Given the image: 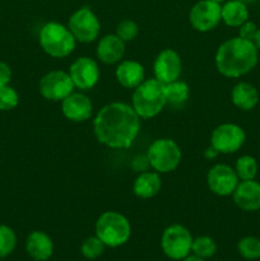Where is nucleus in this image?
<instances>
[{"mask_svg": "<svg viewBox=\"0 0 260 261\" xmlns=\"http://www.w3.org/2000/svg\"><path fill=\"white\" fill-rule=\"evenodd\" d=\"M239 254L246 260L260 259V239L255 236L242 237L237 244Z\"/></svg>", "mask_w": 260, "mask_h": 261, "instance_id": "a878e982", "label": "nucleus"}, {"mask_svg": "<svg viewBox=\"0 0 260 261\" xmlns=\"http://www.w3.org/2000/svg\"><path fill=\"white\" fill-rule=\"evenodd\" d=\"M140 130V117L130 105L112 102L97 112L93 120V133L101 144L112 149H127L137 139Z\"/></svg>", "mask_w": 260, "mask_h": 261, "instance_id": "f257e3e1", "label": "nucleus"}, {"mask_svg": "<svg viewBox=\"0 0 260 261\" xmlns=\"http://www.w3.org/2000/svg\"><path fill=\"white\" fill-rule=\"evenodd\" d=\"M240 2H242V3H245V4H247V3H251V2H254V0H240Z\"/></svg>", "mask_w": 260, "mask_h": 261, "instance_id": "e433bc0d", "label": "nucleus"}, {"mask_svg": "<svg viewBox=\"0 0 260 261\" xmlns=\"http://www.w3.org/2000/svg\"><path fill=\"white\" fill-rule=\"evenodd\" d=\"M38 42L48 56L64 59L70 55L76 46V40L66 25L59 22H48L40 30Z\"/></svg>", "mask_w": 260, "mask_h": 261, "instance_id": "20e7f679", "label": "nucleus"}, {"mask_svg": "<svg viewBox=\"0 0 260 261\" xmlns=\"http://www.w3.org/2000/svg\"><path fill=\"white\" fill-rule=\"evenodd\" d=\"M17 246L15 232L9 226L0 224V259L9 256Z\"/></svg>", "mask_w": 260, "mask_h": 261, "instance_id": "bb28decb", "label": "nucleus"}, {"mask_svg": "<svg viewBox=\"0 0 260 261\" xmlns=\"http://www.w3.org/2000/svg\"><path fill=\"white\" fill-rule=\"evenodd\" d=\"M74 83L69 73L64 70H51L46 73L38 83V91L45 99L53 102L63 101L74 92Z\"/></svg>", "mask_w": 260, "mask_h": 261, "instance_id": "9d476101", "label": "nucleus"}, {"mask_svg": "<svg viewBox=\"0 0 260 261\" xmlns=\"http://www.w3.org/2000/svg\"><path fill=\"white\" fill-rule=\"evenodd\" d=\"M166 86V98H167V103L173 105V106H178L188 101L189 96H190V88L188 84L183 81H175L171 83L165 84Z\"/></svg>", "mask_w": 260, "mask_h": 261, "instance_id": "5701e85b", "label": "nucleus"}, {"mask_svg": "<svg viewBox=\"0 0 260 261\" xmlns=\"http://www.w3.org/2000/svg\"><path fill=\"white\" fill-rule=\"evenodd\" d=\"M61 111L69 121L84 122L92 116L93 105L86 94L73 92L61 101Z\"/></svg>", "mask_w": 260, "mask_h": 261, "instance_id": "2eb2a0df", "label": "nucleus"}, {"mask_svg": "<svg viewBox=\"0 0 260 261\" xmlns=\"http://www.w3.org/2000/svg\"><path fill=\"white\" fill-rule=\"evenodd\" d=\"M259 61V50L252 41L232 37L219 45L216 53L217 70L226 78L249 74Z\"/></svg>", "mask_w": 260, "mask_h": 261, "instance_id": "f03ea898", "label": "nucleus"}, {"mask_svg": "<svg viewBox=\"0 0 260 261\" xmlns=\"http://www.w3.org/2000/svg\"><path fill=\"white\" fill-rule=\"evenodd\" d=\"M166 105V86L155 78L145 79L134 89L132 107L140 119L155 117Z\"/></svg>", "mask_w": 260, "mask_h": 261, "instance_id": "7ed1b4c3", "label": "nucleus"}, {"mask_svg": "<svg viewBox=\"0 0 260 261\" xmlns=\"http://www.w3.org/2000/svg\"><path fill=\"white\" fill-rule=\"evenodd\" d=\"M231 101L242 111H251L259 103V92L256 87L247 82H240L231 92Z\"/></svg>", "mask_w": 260, "mask_h": 261, "instance_id": "412c9836", "label": "nucleus"}, {"mask_svg": "<svg viewBox=\"0 0 260 261\" xmlns=\"http://www.w3.org/2000/svg\"><path fill=\"white\" fill-rule=\"evenodd\" d=\"M105 249H106V245L94 234V236L87 237V239L82 242L81 252L86 259L94 260L103 254Z\"/></svg>", "mask_w": 260, "mask_h": 261, "instance_id": "cd10ccee", "label": "nucleus"}, {"mask_svg": "<svg viewBox=\"0 0 260 261\" xmlns=\"http://www.w3.org/2000/svg\"><path fill=\"white\" fill-rule=\"evenodd\" d=\"M68 28L76 41L82 43H89L98 37L101 23L89 8L83 7L70 15Z\"/></svg>", "mask_w": 260, "mask_h": 261, "instance_id": "6e6552de", "label": "nucleus"}, {"mask_svg": "<svg viewBox=\"0 0 260 261\" xmlns=\"http://www.w3.org/2000/svg\"><path fill=\"white\" fill-rule=\"evenodd\" d=\"M25 251L35 261H46L53 256L54 242L43 231H33L25 240Z\"/></svg>", "mask_w": 260, "mask_h": 261, "instance_id": "6ab92c4d", "label": "nucleus"}, {"mask_svg": "<svg viewBox=\"0 0 260 261\" xmlns=\"http://www.w3.org/2000/svg\"><path fill=\"white\" fill-rule=\"evenodd\" d=\"M257 32V27L254 22H250L246 20L244 24H241L239 27V37L244 38L247 41H254L255 35Z\"/></svg>", "mask_w": 260, "mask_h": 261, "instance_id": "7c9ffc66", "label": "nucleus"}, {"mask_svg": "<svg viewBox=\"0 0 260 261\" xmlns=\"http://www.w3.org/2000/svg\"><path fill=\"white\" fill-rule=\"evenodd\" d=\"M246 133L240 125L224 122L218 125L211 135V145L222 154H232L242 148Z\"/></svg>", "mask_w": 260, "mask_h": 261, "instance_id": "1a4fd4ad", "label": "nucleus"}, {"mask_svg": "<svg viewBox=\"0 0 260 261\" xmlns=\"http://www.w3.org/2000/svg\"><path fill=\"white\" fill-rule=\"evenodd\" d=\"M162 188L160 173L155 171L140 172L133 184V191L140 199H150L157 195Z\"/></svg>", "mask_w": 260, "mask_h": 261, "instance_id": "aec40b11", "label": "nucleus"}, {"mask_svg": "<svg viewBox=\"0 0 260 261\" xmlns=\"http://www.w3.org/2000/svg\"><path fill=\"white\" fill-rule=\"evenodd\" d=\"M189 20L198 32H209L222 20V5L212 0H200L191 8Z\"/></svg>", "mask_w": 260, "mask_h": 261, "instance_id": "9b49d317", "label": "nucleus"}, {"mask_svg": "<svg viewBox=\"0 0 260 261\" xmlns=\"http://www.w3.org/2000/svg\"><path fill=\"white\" fill-rule=\"evenodd\" d=\"M12 69L4 61H0V88L9 86L12 81Z\"/></svg>", "mask_w": 260, "mask_h": 261, "instance_id": "2f4dec72", "label": "nucleus"}, {"mask_svg": "<svg viewBox=\"0 0 260 261\" xmlns=\"http://www.w3.org/2000/svg\"><path fill=\"white\" fill-rule=\"evenodd\" d=\"M94 232L107 247H119L129 241L132 236V226L129 219L121 213L109 211L98 217Z\"/></svg>", "mask_w": 260, "mask_h": 261, "instance_id": "39448f33", "label": "nucleus"}, {"mask_svg": "<svg viewBox=\"0 0 260 261\" xmlns=\"http://www.w3.org/2000/svg\"><path fill=\"white\" fill-rule=\"evenodd\" d=\"M19 103L18 92L13 87L7 86L0 88V111H12Z\"/></svg>", "mask_w": 260, "mask_h": 261, "instance_id": "c85d7f7f", "label": "nucleus"}, {"mask_svg": "<svg viewBox=\"0 0 260 261\" xmlns=\"http://www.w3.org/2000/svg\"><path fill=\"white\" fill-rule=\"evenodd\" d=\"M257 170H259L257 161L252 155H241L235 165V171H236L240 181L255 180Z\"/></svg>", "mask_w": 260, "mask_h": 261, "instance_id": "b1692460", "label": "nucleus"}, {"mask_svg": "<svg viewBox=\"0 0 260 261\" xmlns=\"http://www.w3.org/2000/svg\"><path fill=\"white\" fill-rule=\"evenodd\" d=\"M115 76L120 86L126 89H135L145 81L144 66L135 60H122L116 66Z\"/></svg>", "mask_w": 260, "mask_h": 261, "instance_id": "a211bd4d", "label": "nucleus"}, {"mask_svg": "<svg viewBox=\"0 0 260 261\" xmlns=\"http://www.w3.org/2000/svg\"><path fill=\"white\" fill-rule=\"evenodd\" d=\"M212 2H214V3H218V4H222V3H226L227 0H212Z\"/></svg>", "mask_w": 260, "mask_h": 261, "instance_id": "c9c22d12", "label": "nucleus"}, {"mask_svg": "<svg viewBox=\"0 0 260 261\" xmlns=\"http://www.w3.org/2000/svg\"><path fill=\"white\" fill-rule=\"evenodd\" d=\"M181 149L177 143L168 138L154 140L147 150L149 166L158 173L175 171L181 162Z\"/></svg>", "mask_w": 260, "mask_h": 261, "instance_id": "423d86ee", "label": "nucleus"}, {"mask_svg": "<svg viewBox=\"0 0 260 261\" xmlns=\"http://www.w3.org/2000/svg\"><path fill=\"white\" fill-rule=\"evenodd\" d=\"M183 71V63L177 51L165 48L161 51L153 63V73L157 81L168 84L180 78Z\"/></svg>", "mask_w": 260, "mask_h": 261, "instance_id": "4468645a", "label": "nucleus"}, {"mask_svg": "<svg viewBox=\"0 0 260 261\" xmlns=\"http://www.w3.org/2000/svg\"><path fill=\"white\" fill-rule=\"evenodd\" d=\"M193 236L186 227L181 224H171L163 231L161 237V247L163 254L172 260H183L189 256L193 245Z\"/></svg>", "mask_w": 260, "mask_h": 261, "instance_id": "0eeeda50", "label": "nucleus"}, {"mask_svg": "<svg viewBox=\"0 0 260 261\" xmlns=\"http://www.w3.org/2000/svg\"><path fill=\"white\" fill-rule=\"evenodd\" d=\"M96 55L101 63L112 65L121 61L125 55V42L116 35H106L97 43Z\"/></svg>", "mask_w": 260, "mask_h": 261, "instance_id": "f3484780", "label": "nucleus"}, {"mask_svg": "<svg viewBox=\"0 0 260 261\" xmlns=\"http://www.w3.org/2000/svg\"><path fill=\"white\" fill-rule=\"evenodd\" d=\"M218 154H219L218 150H217L214 147H212V145H209V147L205 149V152H204V155H205V158H208V160H213V158H216Z\"/></svg>", "mask_w": 260, "mask_h": 261, "instance_id": "473e14b6", "label": "nucleus"}, {"mask_svg": "<svg viewBox=\"0 0 260 261\" xmlns=\"http://www.w3.org/2000/svg\"><path fill=\"white\" fill-rule=\"evenodd\" d=\"M222 20L228 27H237L249 20V10L240 0H227L222 5Z\"/></svg>", "mask_w": 260, "mask_h": 261, "instance_id": "4be33fe9", "label": "nucleus"}, {"mask_svg": "<svg viewBox=\"0 0 260 261\" xmlns=\"http://www.w3.org/2000/svg\"><path fill=\"white\" fill-rule=\"evenodd\" d=\"M183 261H205V260L193 254V255H189V256H186L185 259H183Z\"/></svg>", "mask_w": 260, "mask_h": 261, "instance_id": "f704fd0d", "label": "nucleus"}, {"mask_svg": "<svg viewBox=\"0 0 260 261\" xmlns=\"http://www.w3.org/2000/svg\"><path fill=\"white\" fill-rule=\"evenodd\" d=\"M191 252L201 259H211L217 252V244L212 237L199 236L193 240L191 245Z\"/></svg>", "mask_w": 260, "mask_h": 261, "instance_id": "393cba45", "label": "nucleus"}, {"mask_svg": "<svg viewBox=\"0 0 260 261\" xmlns=\"http://www.w3.org/2000/svg\"><path fill=\"white\" fill-rule=\"evenodd\" d=\"M138 33H139V27H138L137 23L132 19L121 20L116 27V35L119 36L125 43L135 40Z\"/></svg>", "mask_w": 260, "mask_h": 261, "instance_id": "c756f323", "label": "nucleus"}, {"mask_svg": "<svg viewBox=\"0 0 260 261\" xmlns=\"http://www.w3.org/2000/svg\"><path fill=\"white\" fill-rule=\"evenodd\" d=\"M252 42H254V45L256 46L257 50L260 51V28H257V32H256V35H255V38Z\"/></svg>", "mask_w": 260, "mask_h": 261, "instance_id": "72a5a7b5", "label": "nucleus"}, {"mask_svg": "<svg viewBox=\"0 0 260 261\" xmlns=\"http://www.w3.org/2000/svg\"><path fill=\"white\" fill-rule=\"evenodd\" d=\"M240 178L231 166L218 163L206 173V185L209 190L218 196H229L236 190Z\"/></svg>", "mask_w": 260, "mask_h": 261, "instance_id": "f8f14e48", "label": "nucleus"}, {"mask_svg": "<svg viewBox=\"0 0 260 261\" xmlns=\"http://www.w3.org/2000/svg\"><path fill=\"white\" fill-rule=\"evenodd\" d=\"M235 204L245 212H256L260 209V182L255 180L240 181L232 194Z\"/></svg>", "mask_w": 260, "mask_h": 261, "instance_id": "dca6fc26", "label": "nucleus"}, {"mask_svg": "<svg viewBox=\"0 0 260 261\" xmlns=\"http://www.w3.org/2000/svg\"><path fill=\"white\" fill-rule=\"evenodd\" d=\"M68 73L73 81L74 87L82 91H89L93 88L98 83L101 75L97 61L88 56L76 59L70 65Z\"/></svg>", "mask_w": 260, "mask_h": 261, "instance_id": "ddd939ff", "label": "nucleus"}]
</instances>
